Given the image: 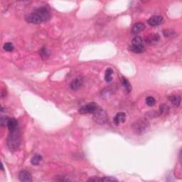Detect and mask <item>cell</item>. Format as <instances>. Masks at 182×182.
Returning a JSON list of instances; mask_svg holds the SVG:
<instances>
[{
  "mask_svg": "<svg viewBox=\"0 0 182 182\" xmlns=\"http://www.w3.org/2000/svg\"><path fill=\"white\" fill-rule=\"evenodd\" d=\"M7 144L10 150L14 151L19 147L21 144V135H20L19 129L9 131V135L8 136Z\"/></svg>",
  "mask_w": 182,
  "mask_h": 182,
  "instance_id": "1",
  "label": "cell"
},
{
  "mask_svg": "<svg viewBox=\"0 0 182 182\" xmlns=\"http://www.w3.org/2000/svg\"><path fill=\"white\" fill-rule=\"evenodd\" d=\"M149 123L147 119H139L133 125V131L139 135L145 133L149 129Z\"/></svg>",
  "mask_w": 182,
  "mask_h": 182,
  "instance_id": "2",
  "label": "cell"
},
{
  "mask_svg": "<svg viewBox=\"0 0 182 182\" xmlns=\"http://www.w3.org/2000/svg\"><path fill=\"white\" fill-rule=\"evenodd\" d=\"M98 108V105L95 103H91L84 106H82L81 108L79 109V113L81 114V115L94 113Z\"/></svg>",
  "mask_w": 182,
  "mask_h": 182,
  "instance_id": "3",
  "label": "cell"
},
{
  "mask_svg": "<svg viewBox=\"0 0 182 182\" xmlns=\"http://www.w3.org/2000/svg\"><path fill=\"white\" fill-rule=\"evenodd\" d=\"M93 120L96 123L100 124V125H103L107 121V115L105 111L103 110L98 108L93 113Z\"/></svg>",
  "mask_w": 182,
  "mask_h": 182,
  "instance_id": "4",
  "label": "cell"
},
{
  "mask_svg": "<svg viewBox=\"0 0 182 182\" xmlns=\"http://www.w3.org/2000/svg\"><path fill=\"white\" fill-rule=\"evenodd\" d=\"M25 19L27 22L34 24H39L43 22V21L42 20L41 17H40L35 11H34V12L26 16Z\"/></svg>",
  "mask_w": 182,
  "mask_h": 182,
  "instance_id": "5",
  "label": "cell"
},
{
  "mask_svg": "<svg viewBox=\"0 0 182 182\" xmlns=\"http://www.w3.org/2000/svg\"><path fill=\"white\" fill-rule=\"evenodd\" d=\"M35 11L39 14L43 21H46L50 19L51 14L49 10L46 7H39L35 10Z\"/></svg>",
  "mask_w": 182,
  "mask_h": 182,
  "instance_id": "6",
  "label": "cell"
},
{
  "mask_svg": "<svg viewBox=\"0 0 182 182\" xmlns=\"http://www.w3.org/2000/svg\"><path fill=\"white\" fill-rule=\"evenodd\" d=\"M163 21V17L161 16H153L150 19H148L147 23L148 24L152 26V27H156V26H158L159 24H161Z\"/></svg>",
  "mask_w": 182,
  "mask_h": 182,
  "instance_id": "7",
  "label": "cell"
},
{
  "mask_svg": "<svg viewBox=\"0 0 182 182\" xmlns=\"http://www.w3.org/2000/svg\"><path fill=\"white\" fill-rule=\"evenodd\" d=\"M19 179L21 181L29 182L32 181V176L29 171L26 170H21L19 173Z\"/></svg>",
  "mask_w": 182,
  "mask_h": 182,
  "instance_id": "8",
  "label": "cell"
},
{
  "mask_svg": "<svg viewBox=\"0 0 182 182\" xmlns=\"http://www.w3.org/2000/svg\"><path fill=\"white\" fill-rule=\"evenodd\" d=\"M82 85H83V79L81 78H78L71 82L70 87L73 91H77L82 86Z\"/></svg>",
  "mask_w": 182,
  "mask_h": 182,
  "instance_id": "9",
  "label": "cell"
},
{
  "mask_svg": "<svg viewBox=\"0 0 182 182\" xmlns=\"http://www.w3.org/2000/svg\"><path fill=\"white\" fill-rule=\"evenodd\" d=\"M145 29V25L142 22L136 23L133 27V29H132V33H133V34L137 35L139 33H140V32L142 31Z\"/></svg>",
  "mask_w": 182,
  "mask_h": 182,
  "instance_id": "10",
  "label": "cell"
},
{
  "mask_svg": "<svg viewBox=\"0 0 182 182\" xmlns=\"http://www.w3.org/2000/svg\"><path fill=\"white\" fill-rule=\"evenodd\" d=\"M129 50L135 53H142L145 51V47L143 45H133L129 46Z\"/></svg>",
  "mask_w": 182,
  "mask_h": 182,
  "instance_id": "11",
  "label": "cell"
},
{
  "mask_svg": "<svg viewBox=\"0 0 182 182\" xmlns=\"http://www.w3.org/2000/svg\"><path fill=\"white\" fill-rule=\"evenodd\" d=\"M126 118V115L125 113H118L117 115H115V117H114L113 121L116 125H118L120 123H123L125 121Z\"/></svg>",
  "mask_w": 182,
  "mask_h": 182,
  "instance_id": "12",
  "label": "cell"
},
{
  "mask_svg": "<svg viewBox=\"0 0 182 182\" xmlns=\"http://www.w3.org/2000/svg\"><path fill=\"white\" fill-rule=\"evenodd\" d=\"M7 127L9 129V131H13L15 130L16 129L18 128V122L16 119L11 118L9 119V122L7 123Z\"/></svg>",
  "mask_w": 182,
  "mask_h": 182,
  "instance_id": "13",
  "label": "cell"
},
{
  "mask_svg": "<svg viewBox=\"0 0 182 182\" xmlns=\"http://www.w3.org/2000/svg\"><path fill=\"white\" fill-rule=\"evenodd\" d=\"M169 101L171 102V103H172L174 106H176V107H179V106L180 105V104H181V97L179 95L169 96Z\"/></svg>",
  "mask_w": 182,
  "mask_h": 182,
  "instance_id": "14",
  "label": "cell"
},
{
  "mask_svg": "<svg viewBox=\"0 0 182 182\" xmlns=\"http://www.w3.org/2000/svg\"><path fill=\"white\" fill-rule=\"evenodd\" d=\"M122 84H123V87L125 88L126 91H127V93H129L132 91V85L131 84L129 83V82L128 81V80L127 78H125V77H122Z\"/></svg>",
  "mask_w": 182,
  "mask_h": 182,
  "instance_id": "15",
  "label": "cell"
},
{
  "mask_svg": "<svg viewBox=\"0 0 182 182\" xmlns=\"http://www.w3.org/2000/svg\"><path fill=\"white\" fill-rule=\"evenodd\" d=\"M113 71L110 68L106 70L105 73V80L107 83H110L112 81V79H113Z\"/></svg>",
  "mask_w": 182,
  "mask_h": 182,
  "instance_id": "16",
  "label": "cell"
},
{
  "mask_svg": "<svg viewBox=\"0 0 182 182\" xmlns=\"http://www.w3.org/2000/svg\"><path fill=\"white\" fill-rule=\"evenodd\" d=\"M42 160V157L41 155H36L35 156H34L33 157L31 158V163L33 165H38L40 163V161H41Z\"/></svg>",
  "mask_w": 182,
  "mask_h": 182,
  "instance_id": "17",
  "label": "cell"
},
{
  "mask_svg": "<svg viewBox=\"0 0 182 182\" xmlns=\"http://www.w3.org/2000/svg\"><path fill=\"white\" fill-rule=\"evenodd\" d=\"M39 54L41 56V58L43 59H47L49 56V53L48 50L46 48H42V49L39 51Z\"/></svg>",
  "mask_w": 182,
  "mask_h": 182,
  "instance_id": "18",
  "label": "cell"
},
{
  "mask_svg": "<svg viewBox=\"0 0 182 182\" xmlns=\"http://www.w3.org/2000/svg\"><path fill=\"white\" fill-rule=\"evenodd\" d=\"M3 48H4V49H5V51H7V52H11L14 51V45L11 43H10V42H7V43H5Z\"/></svg>",
  "mask_w": 182,
  "mask_h": 182,
  "instance_id": "19",
  "label": "cell"
},
{
  "mask_svg": "<svg viewBox=\"0 0 182 182\" xmlns=\"http://www.w3.org/2000/svg\"><path fill=\"white\" fill-rule=\"evenodd\" d=\"M146 103H147V105L152 107V106H154L155 105L156 100L153 97H152V96H149V97H147L146 98Z\"/></svg>",
  "mask_w": 182,
  "mask_h": 182,
  "instance_id": "20",
  "label": "cell"
},
{
  "mask_svg": "<svg viewBox=\"0 0 182 182\" xmlns=\"http://www.w3.org/2000/svg\"><path fill=\"white\" fill-rule=\"evenodd\" d=\"M133 45H142V39L139 37H136L134 38L132 41Z\"/></svg>",
  "mask_w": 182,
  "mask_h": 182,
  "instance_id": "21",
  "label": "cell"
},
{
  "mask_svg": "<svg viewBox=\"0 0 182 182\" xmlns=\"http://www.w3.org/2000/svg\"><path fill=\"white\" fill-rule=\"evenodd\" d=\"M9 120V118L7 117H2L1 120H0V123H1V125L2 127H5V126L7 125L8 122Z\"/></svg>",
  "mask_w": 182,
  "mask_h": 182,
  "instance_id": "22",
  "label": "cell"
},
{
  "mask_svg": "<svg viewBox=\"0 0 182 182\" xmlns=\"http://www.w3.org/2000/svg\"><path fill=\"white\" fill-rule=\"evenodd\" d=\"M102 181H117V179H116L115 178L111 177H105L103 178H101Z\"/></svg>",
  "mask_w": 182,
  "mask_h": 182,
  "instance_id": "23",
  "label": "cell"
},
{
  "mask_svg": "<svg viewBox=\"0 0 182 182\" xmlns=\"http://www.w3.org/2000/svg\"><path fill=\"white\" fill-rule=\"evenodd\" d=\"M88 181H102V179L101 178H98V177H93V178H91Z\"/></svg>",
  "mask_w": 182,
  "mask_h": 182,
  "instance_id": "24",
  "label": "cell"
}]
</instances>
